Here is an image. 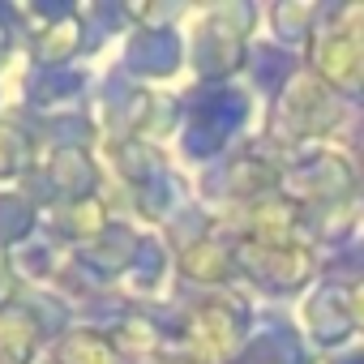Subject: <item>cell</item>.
<instances>
[{
	"instance_id": "cell-4",
	"label": "cell",
	"mask_w": 364,
	"mask_h": 364,
	"mask_svg": "<svg viewBox=\"0 0 364 364\" xmlns=\"http://www.w3.org/2000/svg\"><path fill=\"white\" fill-rule=\"evenodd\" d=\"M22 154H26V141H22V133H14V129H0V176H9V171L22 163Z\"/></svg>"
},
{
	"instance_id": "cell-2",
	"label": "cell",
	"mask_w": 364,
	"mask_h": 364,
	"mask_svg": "<svg viewBox=\"0 0 364 364\" xmlns=\"http://www.w3.org/2000/svg\"><path fill=\"white\" fill-rule=\"evenodd\" d=\"M31 228V206L18 198H0V240H22Z\"/></svg>"
},
{
	"instance_id": "cell-1",
	"label": "cell",
	"mask_w": 364,
	"mask_h": 364,
	"mask_svg": "<svg viewBox=\"0 0 364 364\" xmlns=\"http://www.w3.org/2000/svg\"><path fill=\"white\" fill-rule=\"evenodd\" d=\"M180 65V43L171 31H141L129 48V69L133 73H154V77H167L171 69Z\"/></svg>"
},
{
	"instance_id": "cell-5",
	"label": "cell",
	"mask_w": 364,
	"mask_h": 364,
	"mask_svg": "<svg viewBox=\"0 0 364 364\" xmlns=\"http://www.w3.org/2000/svg\"><path fill=\"white\" fill-rule=\"evenodd\" d=\"M355 304H364V287H360V291H355ZM355 317H360V321H364V309H355Z\"/></svg>"
},
{
	"instance_id": "cell-6",
	"label": "cell",
	"mask_w": 364,
	"mask_h": 364,
	"mask_svg": "<svg viewBox=\"0 0 364 364\" xmlns=\"http://www.w3.org/2000/svg\"><path fill=\"white\" fill-rule=\"evenodd\" d=\"M347 364H364V360H347Z\"/></svg>"
},
{
	"instance_id": "cell-3",
	"label": "cell",
	"mask_w": 364,
	"mask_h": 364,
	"mask_svg": "<svg viewBox=\"0 0 364 364\" xmlns=\"http://www.w3.org/2000/svg\"><path fill=\"white\" fill-rule=\"evenodd\" d=\"M82 86V77L77 73H60V69H52V73H43L35 86H31V95L43 103V99H52V95H65V90H77Z\"/></svg>"
}]
</instances>
